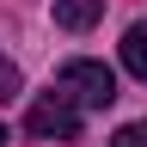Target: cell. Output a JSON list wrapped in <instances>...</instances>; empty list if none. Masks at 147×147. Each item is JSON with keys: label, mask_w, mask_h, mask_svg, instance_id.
<instances>
[{"label": "cell", "mask_w": 147, "mask_h": 147, "mask_svg": "<svg viewBox=\"0 0 147 147\" xmlns=\"http://www.w3.org/2000/svg\"><path fill=\"white\" fill-rule=\"evenodd\" d=\"M80 110L86 104L74 98V92L55 86V92H43V98L25 110V129H31L37 141H80Z\"/></svg>", "instance_id": "cell-1"}, {"label": "cell", "mask_w": 147, "mask_h": 147, "mask_svg": "<svg viewBox=\"0 0 147 147\" xmlns=\"http://www.w3.org/2000/svg\"><path fill=\"white\" fill-rule=\"evenodd\" d=\"M55 86H61V92H74V98H80L86 110H104V104H117V74H110L104 61H86V55L61 61Z\"/></svg>", "instance_id": "cell-2"}, {"label": "cell", "mask_w": 147, "mask_h": 147, "mask_svg": "<svg viewBox=\"0 0 147 147\" xmlns=\"http://www.w3.org/2000/svg\"><path fill=\"white\" fill-rule=\"evenodd\" d=\"M104 12V0H55V25L61 31H92Z\"/></svg>", "instance_id": "cell-3"}, {"label": "cell", "mask_w": 147, "mask_h": 147, "mask_svg": "<svg viewBox=\"0 0 147 147\" xmlns=\"http://www.w3.org/2000/svg\"><path fill=\"white\" fill-rule=\"evenodd\" d=\"M123 67L135 74V80H147V25H129L123 31Z\"/></svg>", "instance_id": "cell-4"}, {"label": "cell", "mask_w": 147, "mask_h": 147, "mask_svg": "<svg viewBox=\"0 0 147 147\" xmlns=\"http://www.w3.org/2000/svg\"><path fill=\"white\" fill-rule=\"evenodd\" d=\"M110 147H147V123H129V129H117V141Z\"/></svg>", "instance_id": "cell-5"}, {"label": "cell", "mask_w": 147, "mask_h": 147, "mask_svg": "<svg viewBox=\"0 0 147 147\" xmlns=\"http://www.w3.org/2000/svg\"><path fill=\"white\" fill-rule=\"evenodd\" d=\"M6 92H18V67H12V61H0V98H6Z\"/></svg>", "instance_id": "cell-6"}, {"label": "cell", "mask_w": 147, "mask_h": 147, "mask_svg": "<svg viewBox=\"0 0 147 147\" xmlns=\"http://www.w3.org/2000/svg\"><path fill=\"white\" fill-rule=\"evenodd\" d=\"M0 147H6V123H0Z\"/></svg>", "instance_id": "cell-7"}]
</instances>
